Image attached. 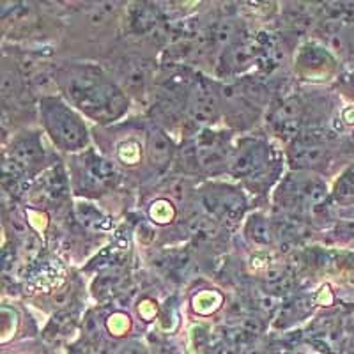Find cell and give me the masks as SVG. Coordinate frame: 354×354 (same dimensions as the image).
I'll return each mask as SVG.
<instances>
[{"label":"cell","mask_w":354,"mask_h":354,"mask_svg":"<svg viewBox=\"0 0 354 354\" xmlns=\"http://www.w3.org/2000/svg\"><path fill=\"white\" fill-rule=\"evenodd\" d=\"M57 84L73 105L93 121L106 124L126 113L129 101L103 69L91 64L66 66L57 73Z\"/></svg>","instance_id":"6da1fadb"},{"label":"cell","mask_w":354,"mask_h":354,"mask_svg":"<svg viewBox=\"0 0 354 354\" xmlns=\"http://www.w3.org/2000/svg\"><path fill=\"white\" fill-rule=\"evenodd\" d=\"M39 110L44 129L57 147L62 151H78L87 145L88 135L84 121L59 97H43Z\"/></svg>","instance_id":"7a4b0ae2"},{"label":"cell","mask_w":354,"mask_h":354,"mask_svg":"<svg viewBox=\"0 0 354 354\" xmlns=\"http://www.w3.org/2000/svg\"><path fill=\"white\" fill-rule=\"evenodd\" d=\"M229 172L254 189L262 188L273 181V176L278 172V160L266 142L246 138L234 151Z\"/></svg>","instance_id":"3957f363"},{"label":"cell","mask_w":354,"mask_h":354,"mask_svg":"<svg viewBox=\"0 0 354 354\" xmlns=\"http://www.w3.org/2000/svg\"><path fill=\"white\" fill-rule=\"evenodd\" d=\"M274 198L289 214H303L326 202L328 188L312 174L292 172L283 179Z\"/></svg>","instance_id":"277c9868"},{"label":"cell","mask_w":354,"mask_h":354,"mask_svg":"<svg viewBox=\"0 0 354 354\" xmlns=\"http://www.w3.org/2000/svg\"><path fill=\"white\" fill-rule=\"evenodd\" d=\"M201 202L211 218L225 223H236L246 209V198L241 189L229 185H211L202 189Z\"/></svg>","instance_id":"5b68a950"},{"label":"cell","mask_w":354,"mask_h":354,"mask_svg":"<svg viewBox=\"0 0 354 354\" xmlns=\"http://www.w3.org/2000/svg\"><path fill=\"white\" fill-rule=\"evenodd\" d=\"M115 167L106 161L105 158L97 156L96 153L88 151L78 160L77 170H75V183L80 194L97 195L103 194L105 189L112 188L117 183Z\"/></svg>","instance_id":"8992f818"},{"label":"cell","mask_w":354,"mask_h":354,"mask_svg":"<svg viewBox=\"0 0 354 354\" xmlns=\"http://www.w3.org/2000/svg\"><path fill=\"white\" fill-rule=\"evenodd\" d=\"M188 154L198 170L205 174H221L230 170L232 154L220 133H204L188 147Z\"/></svg>","instance_id":"52a82bcc"},{"label":"cell","mask_w":354,"mask_h":354,"mask_svg":"<svg viewBox=\"0 0 354 354\" xmlns=\"http://www.w3.org/2000/svg\"><path fill=\"white\" fill-rule=\"evenodd\" d=\"M186 112L195 124L207 126L216 122L220 115L221 100L214 85L205 78H197L192 84L185 100Z\"/></svg>","instance_id":"ba28073f"},{"label":"cell","mask_w":354,"mask_h":354,"mask_svg":"<svg viewBox=\"0 0 354 354\" xmlns=\"http://www.w3.org/2000/svg\"><path fill=\"white\" fill-rule=\"evenodd\" d=\"M305 105L296 96L283 100L270 115V128L283 140H296L305 129Z\"/></svg>","instance_id":"9c48e42d"},{"label":"cell","mask_w":354,"mask_h":354,"mask_svg":"<svg viewBox=\"0 0 354 354\" xmlns=\"http://www.w3.org/2000/svg\"><path fill=\"white\" fill-rule=\"evenodd\" d=\"M221 106L225 109L227 122L236 129H246L257 121L259 109L254 105L248 97L241 94L238 85H230V87H223L220 93Z\"/></svg>","instance_id":"30bf717a"},{"label":"cell","mask_w":354,"mask_h":354,"mask_svg":"<svg viewBox=\"0 0 354 354\" xmlns=\"http://www.w3.org/2000/svg\"><path fill=\"white\" fill-rule=\"evenodd\" d=\"M296 68L306 78L328 77L335 69V59L321 44L306 43L296 57Z\"/></svg>","instance_id":"8fae6325"},{"label":"cell","mask_w":354,"mask_h":354,"mask_svg":"<svg viewBox=\"0 0 354 354\" xmlns=\"http://www.w3.org/2000/svg\"><path fill=\"white\" fill-rule=\"evenodd\" d=\"M68 194V179L61 167H52L39 177L36 188H34V201L39 204L53 205L59 204Z\"/></svg>","instance_id":"7c38bea8"},{"label":"cell","mask_w":354,"mask_h":354,"mask_svg":"<svg viewBox=\"0 0 354 354\" xmlns=\"http://www.w3.org/2000/svg\"><path fill=\"white\" fill-rule=\"evenodd\" d=\"M151 71H153L151 62L144 61V59H137V57L122 59L117 66V75L121 78L126 91H129L131 94L144 93L151 78Z\"/></svg>","instance_id":"4fadbf2b"},{"label":"cell","mask_w":354,"mask_h":354,"mask_svg":"<svg viewBox=\"0 0 354 354\" xmlns=\"http://www.w3.org/2000/svg\"><path fill=\"white\" fill-rule=\"evenodd\" d=\"M330 147L326 144H301L294 142L292 149L289 151V161L292 167L301 170L324 169L330 161Z\"/></svg>","instance_id":"5bb4252c"},{"label":"cell","mask_w":354,"mask_h":354,"mask_svg":"<svg viewBox=\"0 0 354 354\" xmlns=\"http://www.w3.org/2000/svg\"><path fill=\"white\" fill-rule=\"evenodd\" d=\"M317 15L319 25L326 32H338L346 25L354 21V4L353 2H330V4H322V8H317Z\"/></svg>","instance_id":"9a60e30c"},{"label":"cell","mask_w":354,"mask_h":354,"mask_svg":"<svg viewBox=\"0 0 354 354\" xmlns=\"http://www.w3.org/2000/svg\"><path fill=\"white\" fill-rule=\"evenodd\" d=\"M227 69L232 73H243L252 66L259 64V44L250 41H238L225 52Z\"/></svg>","instance_id":"2e32d148"},{"label":"cell","mask_w":354,"mask_h":354,"mask_svg":"<svg viewBox=\"0 0 354 354\" xmlns=\"http://www.w3.org/2000/svg\"><path fill=\"white\" fill-rule=\"evenodd\" d=\"M147 156H149L151 165L158 170H163L169 167L174 156V144L167 133L154 128L147 137Z\"/></svg>","instance_id":"e0dca14e"},{"label":"cell","mask_w":354,"mask_h":354,"mask_svg":"<svg viewBox=\"0 0 354 354\" xmlns=\"http://www.w3.org/2000/svg\"><path fill=\"white\" fill-rule=\"evenodd\" d=\"M274 234L278 239L290 245V243H298L299 239L306 236V225L299 218L294 214H286V216L273 218Z\"/></svg>","instance_id":"ac0fdd59"},{"label":"cell","mask_w":354,"mask_h":354,"mask_svg":"<svg viewBox=\"0 0 354 354\" xmlns=\"http://www.w3.org/2000/svg\"><path fill=\"white\" fill-rule=\"evenodd\" d=\"M246 236L254 243H257V245H273L274 239H277L273 220H268L262 214H254V216L246 221Z\"/></svg>","instance_id":"d6986e66"},{"label":"cell","mask_w":354,"mask_h":354,"mask_svg":"<svg viewBox=\"0 0 354 354\" xmlns=\"http://www.w3.org/2000/svg\"><path fill=\"white\" fill-rule=\"evenodd\" d=\"M2 100L4 103L8 101H18L25 94V85L24 78H21L20 71L17 68H9V66H4L2 68Z\"/></svg>","instance_id":"ffe728a7"},{"label":"cell","mask_w":354,"mask_h":354,"mask_svg":"<svg viewBox=\"0 0 354 354\" xmlns=\"http://www.w3.org/2000/svg\"><path fill=\"white\" fill-rule=\"evenodd\" d=\"M160 21V12L149 4H138L131 11V27L135 32H147L154 28Z\"/></svg>","instance_id":"44dd1931"},{"label":"cell","mask_w":354,"mask_h":354,"mask_svg":"<svg viewBox=\"0 0 354 354\" xmlns=\"http://www.w3.org/2000/svg\"><path fill=\"white\" fill-rule=\"evenodd\" d=\"M77 216L85 227H88V229L93 230H105L110 227L109 218L101 213V211H97L96 207H93V205L88 204L77 205Z\"/></svg>","instance_id":"7402d4cb"},{"label":"cell","mask_w":354,"mask_h":354,"mask_svg":"<svg viewBox=\"0 0 354 354\" xmlns=\"http://www.w3.org/2000/svg\"><path fill=\"white\" fill-rule=\"evenodd\" d=\"M188 232L201 239H213L218 234V223L211 216H192L186 223Z\"/></svg>","instance_id":"603a6c76"},{"label":"cell","mask_w":354,"mask_h":354,"mask_svg":"<svg viewBox=\"0 0 354 354\" xmlns=\"http://www.w3.org/2000/svg\"><path fill=\"white\" fill-rule=\"evenodd\" d=\"M333 198L342 205H354V167L337 181Z\"/></svg>","instance_id":"cb8c5ba5"},{"label":"cell","mask_w":354,"mask_h":354,"mask_svg":"<svg viewBox=\"0 0 354 354\" xmlns=\"http://www.w3.org/2000/svg\"><path fill=\"white\" fill-rule=\"evenodd\" d=\"M221 294L214 292V290H207V292H201L198 296H195L194 299V306L197 310L198 314L207 315L211 312L218 308L221 305Z\"/></svg>","instance_id":"d4e9b609"},{"label":"cell","mask_w":354,"mask_h":354,"mask_svg":"<svg viewBox=\"0 0 354 354\" xmlns=\"http://www.w3.org/2000/svg\"><path fill=\"white\" fill-rule=\"evenodd\" d=\"M140 145L133 140L124 142V144L119 145V149H117V158H119L124 165H137L138 161H140Z\"/></svg>","instance_id":"484cf974"},{"label":"cell","mask_w":354,"mask_h":354,"mask_svg":"<svg viewBox=\"0 0 354 354\" xmlns=\"http://www.w3.org/2000/svg\"><path fill=\"white\" fill-rule=\"evenodd\" d=\"M149 214L156 223H169L174 218V207L169 201H158L151 205Z\"/></svg>","instance_id":"4316f807"},{"label":"cell","mask_w":354,"mask_h":354,"mask_svg":"<svg viewBox=\"0 0 354 354\" xmlns=\"http://www.w3.org/2000/svg\"><path fill=\"white\" fill-rule=\"evenodd\" d=\"M106 326H109L110 333L119 337V335H122L129 328V317H126L124 314H115L109 319Z\"/></svg>","instance_id":"83f0119b"},{"label":"cell","mask_w":354,"mask_h":354,"mask_svg":"<svg viewBox=\"0 0 354 354\" xmlns=\"http://www.w3.org/2000/svg\"><path fill=\"white\" fill-rule=\"evenodd\" d=\"M205 342H207V333L202 326H197L192 330V347L197 351H202L205 347Z\"/></svg>","instance_id":"f1b7e54d"},{"label":"cell","mask_w":354,"mask_h":354,"mask_svg":"<svg viewBox=\"0 0 354 354\" xmlns=\"http://www.w3.org/2000/svg\"><path fill=\"white\" fill-rule=\"evenodd\" d=\"M138 310H140V315L145 319V321H151V319H153L158 312L156 305H154L153 301H149V299L144 303H140V308Z\"/></svg>","instance_id":"f546056e"},{"label":"cell","mask_w":354,"mask_h":354,"mask_svg":"<svg viewBox=\"0 0 354 354\" xmlns=\"http://www.w3.org/2000/svg\"><path fill=\"white\" fill-rule=\"evenodd\" d=\"M344 44L347 46V50L354 53V25L346 28V32H344Z\"/></svg>","instance_id":"4dcf8cb0"},{"label":"cell","mask_w":354,"mask_h":354,"mask_svg":"<svg viewBox=\"0 0 354 354\" xmlns=\"http://www.w3.org/2000/svg\"><path fill=\"white\" fill-rule=\"evenodd\" d=\"M344 328L347 331H354V305L349 306L346 315H344Z\"/></svg>","instance_id":"1f68e13d"},{"label":"cell","mask_w":354,"mask_h":354,"mask_svg":"<svg viewBox=\"0 0 354 354\" xmlns=\"http://www.w3.org/2000/svg\"><path fill=\"white\" fill-rule=\"evenodd\" d=\"M315 299H317V303H322V305H330V303L333 301V296H331L330 289H328V287H324V289L321 290V294H319Z\"/></svg>","instance_id":"d6a6232c"},{"label":"cell","mask_w":354,"mask_h":354,"mask_svg":"<svg viewBox=\"0 0 354 354\" xmlns=\"http://www.w3.org/2000/svg\"><path fill=\"white\" fill-rule=\"evenodd\" d=\"M124 354H149V353H147L142 346H137V344H135V346H129L128 349L124 351Z\"/></svg>","instance_id":"836d02e7"},{"label":"cell","mask_w":354,"mask_h":354,"mask_svg":"<svg viewBox=\"0 0 354 354\" xmlns=\"http://www.w3.org/2000/svg\"><path fill=\"white\" fill-rule=\"evenodd\" d=\"M342 117L346 122H354V106H349V109L344 110Z\"/></svg>","instance_id":"e575fe53"},{"label":"cell","mask_w":354,"mask_h":354,"mask_svg":"<svg viewBox=\"0 0 354 354\" xmlns=\"http://www.w3.org/2000/svg\"><path fill=\"white\" fill-rule=\"evenodd\" d=\"M346 220L351 221V223H354V205L346 213Z\"/></svg>","instance_id":"d590c367"},{"label":"cell","mask_w":354,"mask_h":354,"mask_svg":"<svg viewBox=\"0 0 354 354\" xmlns=\"http://www.w3.org/2000/svg\"><path fill=\"white\" fill-rule=\"evenodd\" d=\"M346 354H354V342H351L349 346H347V349H346Z\"/></svg>","instance_id":"8d00e7d4"},{"label":"cell","mask_w":354,"mask_h":354,"mask_svg":"<svg viewBox=\"0 0 354 354\" xmlns=\"http://www.w3.org/2000/svg\"><path fill=\"white\" fill-rule=\"evenodd\" d=\"M248 354H261V351H259V349H252V351H248Z\"/></svg>","instance_id":"74e56055"},{"label":"cell","mask_w":354,"mask_h":354,"mask_svg":"<svg viewBox=\"0 0 354 354\" xmlns=\"http://www.w3.org/2000/svg\"><path fill=\"white\" fill-rule=\"evenodd\" d=\"M303 354H315V353H303Z\"/></svg>","instance_id":"f35d334b"}]
</instances>
